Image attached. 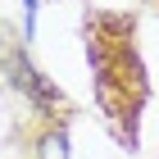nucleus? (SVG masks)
<instances>
[{"mask_svg": "<svg viewBox=\"0 0 159 159\" xmlns=\"http://www.w3.org/2000/svg\"><path fill=\"white\" fill-rule=\"evenodd\" d=\"M9 77H14V86H23L27 96L37 100L41 109H50V105H55V91H50V86L37 77V68H32V64H27L23 55H9Z\"/></svg>", "mask_w": 159, "mask_h": 159, "instance_id": "obj_1", "label": "nucleus"}, {"mask_svg": "<svg viewBox=\"0 0 159 159\" xmlns=\"http://www.w3.org/2000/svg\"><path fill=\"white\" fill-rule=\"evenodd\" d=\"M46 159H68V150H64V132H55V136H46V150H41Z\"/></svg>", "mask_w": 159, "mask_h": 159, "instance_id": "obj_2", "label": "nucleus"}]
</instances>
